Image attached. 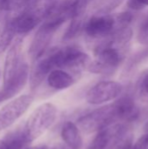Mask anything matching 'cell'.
Returning a JSON list of instances; mask_svg holds the SVG:
<instances>
[{"label":"cell","mask_w":148,"mask_h":149,"mask_svg":"<svg viewBox=\"0 0 148 149\" xmlns=\"http://www.w3.org/2000/svg\"><path fill=\"white\" fill-rule=\"evenodd\" d=\"M45 6L44 7H29L22 11L13 14L15 28L17 36L29 33L38 24L44 19Z\"/></svg>","instance_id":"8fae6325"},{"label":"cell","mask_w":148,"mask_h":149,"mask_svg":"<svg viewBox=\"0 0 148 149\" xmlns=\"http://www.w3.org/2000/svg\"><path fill=\"white\" fill-rule=\"evenodd\" d=\"M0 149H15L3 140H0Z\"/></svg>","instance_id":"484cf974"},{"label":"cell","mask_w":148,"mask_h":149,"mask_svg":"<svg viewBox=\"0 0 148 149\" xmlns=\"http://www.w3.org/2000/svg\"><path fill=\"white\" fill-rule=\"evenodd\" d=\"M119 120L133 122L140 117V109L131 96H123L113 103Z\"/></svg>","instance_id":"4fadbf2b"},{"label":"cell","mask_w":148,"mask_h":149,"mask_svg":"<svg viewBox=\"0 0 148 149\" xmlns=\"http://www.w3.org/2000/svg\"><path fill=\"white\" fill-rule=\"evenodd\" d=\"M95 60H92L88 67V71L103 75L113 74L122 63L125 53L122 49L102 39L94 49Z\"/></svg>","instance_id":"7a4b0ae2"},{"label":"cell","mask_w":148,"mask_h":149,"mask_svg":"<svg viewBox=\"0 0 148 149\" xmlns=\"http://www.w3.org/2000/svg\"><path fill=\"white\" fill-rule=\"evenodd\" d=\"M33 102L31 95H21L0 109V130H4L17 120Z\"/></svg>","instance_id":"ba28073f"},{"label":"cell","mask_w":148,"mask_h":149,"mask_svg":"<svg viewBox=\"0 0 148 149\" xmlns=\"http://www.w3.org/2000/svg\"><path fill=\"white\" fill-rule=\"evenodd\" d=\"M84 30L88 37L101 39L120 31L116 16L99 13L90 17V19L85 24Z\"/></svg>","instance_id":"52a82bcc"},{"label":"cell","mask_w":148,"mask_h":149,"mask_svg":"<svg viewBox=\"0 0 148 149\" xmlns=\"http://www.w3.org/2000/svg\"><path fill=\"white\" fill-rule=\"evenodd\" d=\"M25 149H48L46 146H35V147H30Z\"/></svg>","instance_id":"83f0119b"},{"label":"cell","mask_w":148,"mask_h":149,"mask_svg":"<svg viewBox=\"0 0 148 149\" xmlns=\"http://www.w3.org/2000/svg\"><path fill=\"white\" fill-rule=\"evenodd\" d=\"M137 92L139 96L146 102H148V69L145 70L137 81Z\"/></svg>","instance_id":"ffe728a7"},{"label":"cell","mask_w":148,"mask_h":149,"mask_svg":"<svg viewBox=\"0 0 148 149\" xmlns=\"http://www.w3.org/2000/svg\"><path fill=\"white\" fill-rule=\"evenodd\" d=\"M84 26L85 24H84L83 17H79L71 19V23L63 35V40L69 41L73 39L79 34V32L84 28Z\"/></svg>","instance_id":"ac0fdd59"},{"label":"cell","mask_w":148,"mask_h":149,"mask_svg":"<svg viewBox=\"0 0 148 149\" xmlns=\"http://www.w3.org/2000/svg\"><path fill=\"white\" fill-rule=\"evenodd\" d=\"M2 101V100H1V96H0V102Z\"/></svg>","instance_id":"f546056e"},{"label":"cell","mask_w":148,"mask_h":149,"mask_svg":"<svg viewBox=\"0 0 148 149\" xmlns=\"http://www.w3.org/2000/svg\"><path fill=\"white\" fill-rule=\"evenodd\" d=\"M39 0H0V17L11 16L10 13H18L23 10L33 7Z\"/></svg>","instance_id":"e0dca14e"},{"label":"cell","mask_w":148,"mask_h":149,"mask_svg":"<svg viewBox=\"0 0 148 149\" xmlns=\"http://www.w3.org/2000/svg\"><path fill=\"white\" fill-rule=\"evenodd\" d=\"M133 145V135L132 134L128 133L119 141L114 149H132Z\"/></svg>","instance_id":"603a6c76"},{"label":"cell","mask_w":148,"mask_h":149,"mask_svg":"<svg viewBox=\"0 0 148 149\" xmlns=\"http://www.w3.org/2000/svg\"><path fill=\"white\" fill-rule=\"evenodd\" d=\"M57 114L58 109L51 103H44L33 111L24 127L31 142L39 138L54 124Z\"/></svg>","instance_id":"3957f363"},{"label":"cell","mask_w":148,"mask_h":149,"mask_svg":"<svg viewBox=\"0 0 148 149\" xmlns=\"http://www.w3.org/2000/svg\"><path fill=\"white\" fill-rule=\"evenodd\" d=\"M17 31L15 28L13 15L5 17L0 25V53L6 51L14 39L16 38Z\"/></svg>","instance_id":"9a60e30c"},{"label":"cell","mask_w":148,"mask_h":149,"mask_svg":"<svg viewBox=\"0 0 148 149\" xmlns=\"http://www.w3.org/2000/svg\"><path fill=\"white\" fill-rule=\"evenodd\" d=\"M118 117L113 104L97 108L80 117L77 125L85 134L99 132L118 121Z\"/></svg>","instance_id":"5b68a950"},{"label":"cell","mask_w":148,"mask_h":149,"mask_svg":"<svg viewBox=\"0 0 148 149\" xmlns=\"http://www.w3.org/2000/svg\"><path fill=\"white\" fill-rule=\"evenodd\" d=\"M52 149H71L69 147H67L66 145H63V144H57L56 146H54Z\"/></svg>","instance_id":"4316f807"},{"label":"cell","mask_w":148,"mask_h":149,"mask_svg":"<svg viewBox=\"0 0 148 149\" xmlns=\"http://www.w3.org/2000/svg\"><path fill=\"white\" fill-rule=\"evenodd\" d=\"M148 58V48L142 50L141 52L136 53L129 61L127 64V72L131 71L133 67H135L137 65L140 64L143 60L147 59Z\"/></svg>","instance_id":"7402d4cb"},{"label":"cell","mask_w":148,"mask_h":149,"mask_svg":"<svg viewBox=\"0 0 148 149\" xmlns=\"http://www.w3.org/2000/svg\"><path fill=\"white\" fill-rule=\"evenodd\" d=\"M47 83L50 87L55 90H65L71 87L74 83V78L62 69H55L47 77Z\"/></svg>","instance_id":"2e32d148"},{"label":"cell","mask_w":148,"mask_h":149,"mask_svg":"<svg viewBox=\"0 0 148 149\" xmlns=\"http://www.w3.org/2000/svg\"><path fill=\"white\" fill-rule=\"evenodd\" d=\"M124 0H96L93 3L97 13L108 14L113 9L118 7Z\"/></svg>","instance_id":"d6986e66"},{"label":"cell","mask_w":148,"mask_h":149,"mask_svg":"<svg viewBox=\"0 0 148 149\" xmlns=\"http://www.w3.org/2000/svg\"><path fill=\"white\" fill-rule=\"evenodd\" d=\"M126 5L133 10H140L148 6V0H127Z\"/></svg>","instance_id":"cb8c5ba5"},{"label":"cell","mask_w":148,"mask_h":149,"mask_svg":"<svg viewBox=\"0 0 148 149\" xmlns=\"http://www.w3.org/2000/svg\"><path fill=\"white\" fill-rule=\"evenodd\" d=\"M128 133L125 124H113L98 132L87 149H114L119 141Z\"/></svg>","instance_id":"30bf717a"},{"label":"cell","mask_w":148,"mask_h":149,"mask_svg":"<svg viewBox=\"0 0 148 149\" xmlns=\"http://www.w3.org/2000/svg\"><path fill=\"white\" fill-rule=\"evenodd\" d=\"M123 91V86L113 80L97 83L86 93V101L91 105H102L117 99Z\"/></svg>","instance_id":"9c48e42d"},{"label":"cell","mask_w":148,"mask_h":149,"mask_svg":"<svg viewBox=\"0 0 148 149\" xmlns=\"http://www.w3.org/2000/svg\"><path fill=\"white\" fill-rule=\"evenodd\" d=\"M57 69H70L79 72L88 69L92 58L76 46H66L51 51Z\"/></svg>","instance_id":"8992f818"},{"label":"cell","mask_w":148,"mask_h":149,"mask_svg":"<svg viewBox=\"0 0 148 149\" xmlns=\"http://www.w3.org/2000/svg\"><path fill=\"white\" fill-rule=\"evenodd\" d=\"M30 78L28 64L22 58L8 57L5 58L3 84L0 92L2 100H7L19 93Z\"/></svg>","instance_id":"6da1fadb"},{"label":"cell","mask_w":148,"mask_h":149,"mask_svg":"<svg viewBox=\"0 0 148 149\" xmlns=\"http://www.w3.org/2000/svg\"><path fill=\"white\" fill-rule=\"evenodd\" d=\"M144 131H145V134H148V121L146 123V125L144 127Z\"/></svg>","instance_id":"f1b7e54d"},{"label":"cell","mask_w":148,"mask_h":149,"mask_svg":"<svg viewBox=\"0 0 148 149\" xmlns=\"http://www.w3.org/2000/svg\"><path fill=\"white\" fill-rule=\"evenodd\" d=\"M61 137L67 147L71 149H81L83 139L80 128L72 121H65L61 128Z\"/></svg>","instance_id":"5bb4252c"},{"label":"cell","mask_w":148,"mask_h":149,"mask_svg":"<svg viewBox=\"0 0 148 149\" xmlns=\"http://www.w3.org/2000/svg\"><path fill=\"white\" fill-rule=\"evenodd\" d=\"M55 69H57V67L51 51L47 55H43L38 59H37L29 78L31 90L37 89L48 77L50 72Z\"/></svg>","instance_id":"7c38bea8"},{"label":"cell","mask_w":148,"mask_h":149,"mask_svg":"<svg viewBox=\"0 0 148 149\" xmlns=\"http://www.w3.org/2000/svg\"><path fill=\"white\" fill-rule=\"evenodd\" d=\"M66 21L64 17L45 18L38 29L29 48V56L31 60L36 61L42 57L47 50L55 32Z\"/></svg>","instance_id":"277c9868"},{"label":"cell","mask_w":148,"mask_h":149,"mask_svg":"<svg viewBox=\"0 0 148 149\" xmlns=\"http://www.w3.org/2000/svg\"><path fill=\"white\" fill-rule=\"evenodd\" d=\"M137 39L140 44L143 45H148V14L143 19L139 27Z\"/></svg>","instance_id":"44dd1931"},{"label":"cell","mask_w":148,"mask_h":149,"mask_svg":"<svg viewBox=\"0 0 148 149\" xmlns=\"http://www.w3.org/2000/svg\"><path fill=\"white\" fill-rule=\"evenodd\" d=\"M132 149H148V134H144L133 145Z\"/></svg>","instance_id":"d4e9b609"}]
</instances>
